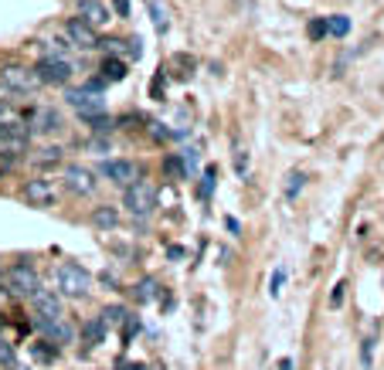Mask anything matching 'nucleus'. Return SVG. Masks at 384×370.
<instances>
[{"instance_id": "nucleus-10", "label": "nucleus", "mask_w": 384, "mask_h": 370, "mask_svg": "<svg viewBox=\"0 0 384 370\" xmlns=\"http://www.w3.org/2000/svg\"><path fill=\"white\" fill-rule=\"evenodd\" d=\"M65 187H68L72 194H92L95 190V173L89 167L68 163V167H65Z\"/></svg>"}, {"instance_id": "nucleus-6", "label": "nucleus", "mask_w": 384, "mask_h": 370, "mask_svg": "<svg viewBox=\"0 0 384 370\" xmlns=\"http://www.w3.org/2000/svg\"><path fill=\"white\" fill-rule=\"evenodd\" d=\"M65 99H68V106L75 109L82 119H85V116H95V112H102V109H106L102 92H92V89H85V85H82V89H68Z\"/></svg>"}, {"instance_id": "nucleus-17", "label": "nucleus", "mask_w": 384, "mask_h": 370, "mask_svg": "<svg viewBox=\"0 0 384 370\" xmlns=\"http://www.w3.org/2000/svg\"><path fill=\"white\" fill-rule=\"evenodd\" d=\"M31 163L34 167H41V170L58 167V163H62V150H58V146H45V150H38V153L31 156Z\"/></svg>"}, {"instance_id": "nucleus-30", "label": "nucleus", "mask_w": 384, "mask_h": 370, "mask_svg": "<svg viewBox=\"0 0 384 370\" xmlns=\"http://www.w3.org/2000/svg\"><path fill=\"white\" fill-rule=\"evenodd\" d=\"M150 11H154V24H156V31L164 34V31H167V17H164V11H160V4H150Z\"/></svg>"}, {"instance_id": "nucleus-32", "label": "nucleus", "mask_w": 384, "mask_h": 370, "mask_svg": "<svg viewBox=\"0 0 384 370\" xmlns=\"http://www.w3.org/2000/svg\"><path fill=\"white\" fill-rule=\"evenodd\" d=\"M282 282H286V268H276L272 272V295L282 293Z\"/></svg>"}, {"instance_id": "nucleus-25", "label": "nucleus", "mask_w": 384, "mask_h": 370, "mask_svg": "<svg viewBox=\"0 0 384 370\" xmlns=\"http://www.w3.org/2000/svg\"><path fill=\"white\" fill-rule=\"evenodd\" d=\"M154 295H156V282H154V278H143V282L137 285V299H139V303H150Z\"/></svg>"}, {"instance_id": "nucleus-16", "label": "nucleus", "mask_w": 384, "mask_h": 370, "mask_svg": "<svg viewBox=\"0 0 384 370\" xmlns=\"http://www.w3.org/2000/svg\"><path fill=\"white\" fill-rule=\"evenodd\" d=\"M106 330H109V326L102 323V316L89 320V323L82 326V343H85V347H99V343L106 339Z\"/></svg>"}, {"instance_id": "nucleus-2", "label": "nucleus", "mask_w": 384, "mask_h": 370, "mask_svg": "<svg viewBox=\"0 0 384 370\" xmlns=\"http://www.w3.org/2000/svg\"><path fill=\"white\" fill-rule=\"evenodd\" d=\"M123 204L133 217H146L156 207V187L150 180H133L123 190Z\"/></svg>"}, {"instance_id": "nucleus-3", "label": "nucleus", "mask_w": 384, "mask_h": 370, "mask_svg": "<svg viewBox=\"0 0 384 370\" xmlns=\"http://www.w3.org/2000/svg\"><path fill=\"white\" fill-rule=\"evenodd\" d=\"M4 285H7V293H14V295H34L41 289V278L34 272V265L14 262V265H7V272H4Z\"/></svg>"}, {"instance_id": "nucleus-19", "label": "nucleus", "mask_w": 384, "mask_h": 370, "mask_svg": "<svg viewBox=\"0 0 384 370\" xmlns=\"http://www.w3.org/2000/svg\"><path fill=\"white\" fill-rule=\"evenodd\" d=\"M102 78H106V82H123L126 62H119V58H106V62H102Z\"/></svg>"}, {"instance_id": "nucleus-22", "label": "nucleus", "mask_w": 384, "mask_h": 370, "mask_svg": "<svg viewBox=\"0 0 384 370\" xmlns=\"http://www.w3.org/2000/svg\"><path fill=\"white\" fill-rule=\"evenodd\" d=\"M303 187H306V173H303V170H292L289 177H286V197L292 201V197H296Z\"/></svg>"}, {"instance_id": "nucleus-18", "label": "nucleus", "mask_w": 384, "mask_h": 370, "mask_svg": "<svg viewBox=\"0 0 384 370\" xmlns=\"http://www.w3.org/2000/svg\"><path fill=\"white\" fill-rule=\"evenodd\" d=\"M92 224H95V228H102V232H109V228H116V224H119V211H116V207H95Z\"/></svg>"}, {"instance_id": "nucleus-15", "label": "nucleus", "mask_w": 384, "mask_h": 370, "mask_svg": "<svg viewBox=\"0 0 384 370\" xmlns=\"http://www.w3.org/2000/svg\"><path fill=\"white\" fill-rule=\"evenodd\" d=\"M38 326H41V333H45L48 339H58V343H72V337H75V330L65 323V316L62 320H41V316H38Z\"/></svg>"}, {"instance_id": "nucleus-12", "label": "nucleus", "mask_w": 384, "mask_h": 370, "mask_svg": "<svg viewBox=\"0 0 384 370\" xmlns=\"http://www.w3.org/2000/svg\"><path fill=\"white\" fill-rule=\"evenodd\" d=\"M24 201L34 204V207H48V204H55V184L45 180V177H34L24 184Z\"/></svg>"}, {"instance_id": "nucleus-4", "label": "nucleus", "mask_w": 384, "mask_h": 370, "mask_svg": "<svg viewBox=\"0 0 384 370\" xmlns=\"http://www.w3.org/2000/svg\"><path fill=\"white\" fill-rule=\"evenodd\" d=\"M34 72L41 78V85H68V78L75 75L72 62L65 55H45L41 62L34 65Z\"/></svg>"}, {"instance_id": "nucleus-9", "label": "nucleus", "mask_w": 384, "mask_h": 370, "mask_svg": "<svg viewBox=\"0 0 384 370\" xmlns=\"http://www.w3.org/2000/svg\"><path fill=\"white\" fill-rule=\"evenodd\" d=\"M99 173L106 177V180H112V184H133L137 180V163H129V160H106V163H99Z\"/></svg>"}, {"instance_id": "nucleus-34", "label": "nucleus", "mask_w": 384, "mask_h": 370, "mask_svg": "<svg viewBox=\"0 0 384 370\" xmlns=\"http://www.w3.org/2000/svg\"><path fill=\"white\" fill-rule=\"evenodd\" d=\"M154 95H156V99H164V75H156V82H154Z\"/></svg>"}, {"instance_id": "nucleus-33", "label": "nucleus", "mask_w": 384, "mask_h": 370, "mask_svg": "<svg viewBox=\"0 0 384 370\" xmlns=\"http://www.w3.org/2000/svg\"><path fill=\"white\" fill-rule=\"evenodd\" d=\"M245 170H248V153L238 150V173H245Z\"/></svg>"}, {"instance_id": "nucleus-1", "label": "nucleus", "mask_w": 384, "mask_h": 370, "mask_svg": "<svg viewBox=\"0 0 384 370\" xmlns=\"http://www.w3.org/2000/svg\"><path fill=\"white\" fill-rule=\"evenodd\" d=\"M55 278H58V293L62 295H85L92 289V272L82 268L78 262H62Z\"/></svg>"}, {"instance_id": "nucleus-8", "label": "nucleus", "mask_w": 384, "mask_h": 370, "mask_svg": "<svg viewBox=\"0 0 384 370\" xmlns=\"http://www.w3.org/2000/svg\"><path fill=\"white\" fill-rule=\"evenodd\" d=\"M65 34H68V41H72L75 48H82V51H92V48H99L95 28H92V24H85L82 17H72V21L65 24Z\"/></svg>"}, {"instance_id": "nucleus-5", "label": "nucleus", "mask_w": 384, "mask_h": 370, "mask_svg": "<svg viewBox=\"0 0 384 370\" xmlns=\"http://www.w3.org/2000/svg\"><path fill=\"white\" fill-rule=\"evenodd\" d=\"M0 82H4L7 89H14L17 95L41 89V78H38V72L28 68V65H0Z\"/></svg>"}, {"instance_id": "nucleus-31", "label": "nucleus", "mask_w": 384, "mask_h": 370, "mask_svg": "<svg viewBox=\"0 0 384 370\" xmlns=\"http://www.w3.org/2000/svg\"><path fill=\"white\" fill-rule=\"evenodd\" d=\"M215 173H218L215 167H208V180L201 184V197H211V190H215Z\"/></svg>"}, {"instance_id": "nucleus-36", "label": "nucleus", "mask_w": 384, "mask_h": 370, "mask_svg": "<svg viewBox=\"0 0 384 370\" xmlns=\"http://www.w3.org/2000/svg\"><path fill=\"white\" fill-rule=\"evenodd\" d=\"M279 370H292V360L286 357V360H279Z\"/></svg>"}, {"instance_id": "nucleus-26", "label": "nucleus", "mask_w": 384, "mask_h": 370, "mask_svg": "<svg viewBox=\"0 0 384 370\" xmlns=\"http://www.w3.org/2000/svg\"><path fill=\"white\" fill-rule=\"evenodd\" d=\"M174 68H181V72H174V75L191 78V75H194V58H187V55H177V58H174Z\"/></svg>"}, {"instance_id": "nucleus-7", "label": "nucleus", "mask_w": 384, "mask_h": 370, "mask_svg": "<svg viewBox=\"0 0 384 370\" xmlns=\"http://www.w3.org/2000/svg\"><path fill=\"white\" fill-rule=\"evenodd\" d=\"M28 143H31V129H28V123H21V119L0 123V150L17 153V150H24Z\"/></svg>"}, {"instance_id": "nucleus-14", "label": "nucleus", "mask_w": 384, "mask_h": 370, "mask_svg": "<svg viewBox=\"0 0 384 370\" xmlns=\"http://www.w3.org/2000/svg\"><path fill=\"white\" fill-rule=\"evenodd\" d=\"M55 129H62V116L55 112V109H34V116H31V133H55Z\"/></svg>"}, {"instance_id": "nucleus-21", "label": "nucleus", "mask_w": 384, "mask_h": 370, "mask_svg": "<svg viewBox=\"0 0 384 370\" xmlns=\"http://www.w3.org/2000/svg\"><path fill=\"white\" fill-rule=\"evenodd\" d=\"M164 170H167V177H174V180H181V177H187V163H184V156L170 153L167 160H164Z\"/></svg>"}, {"instance_id": "nucleus-35", "label": "nucleus", "mask_w": 384, "mask_h": 370, "mask_svg": "<svg viewBox=\"0 0 384 370\" xmlns=\"http://www.w3.org/2000/svg\"><path fill=\"white\" fill-rule=\"evenodd\" d=\"M116 14H129V0H116Z\"/></svg>"}, {"instance_id": "nucleus-11", "label": "nucleus", "mask_w": 384, "mask_h": 370, "mask_svg": "<svg viewBox=\"0 0 384 370\" xmlns=\"http://www.w3.org/2000/svg\"><path fill=\"white\" fill-rule=\"evenodd\" d=\"M34 309H38V316L41 320H62L65 309H62V299H58V293L55 289H38V293L31 295Z\"/></svg>"}, {"instance_id": "nucleus-13", "label": "nucleus", "mask_w": 384, "mask_h": 370, "mask_svg": "<svg viewBox=\"0 0 384 370\" xmlns=\"http://www.w3.org/2000/svg\"><path fill=\"white\" fill-rule=\"evenodd\" d=\"M78 17L92 28H106L109 24V7L99 0H78Z\"/></svg>"}, {"instance_id": "nucleus-23", "label": "nucleus", "mask_w": 384, "mask_h": 370, "mask_svg": "<svg viewBox=\"0 0 384 370\" xmlns=\"http://www.w3.org/2000/svg\"><path fill=\"white\" fill-rule=\"evenodd\" d=\"M126 316H129V312H126L123 306H109L106 312H102V323H106V326H119V323H126Z\"/></svg>"}, {"instance_id": "nucleus-28", "label": "nucleus", "mask_w": 384, "mask_h": 370, "mask_svg": "<svg viewBox=\"0 0 384 370\" xmlns=\"http://www.w3.org/2000/svg\"><path fill=\"white\" fill-rule=\"evenodd\" d=\"M0 364H4V367H11V364H14V347H11L4 337H0Z\"/></svg>"}, {"instance_id": "nucleus-37", "label": "nucleus", "mask_w": 384, "mask_h": 370, "mask_svg": "<svg viewBox=\"0 0 384 370\" xmlns=\"http://www.w3.org/2000/svg\"><path fill=\"white\" fill-rule=\"evenodd\" d=\"M119 370H146L143 364H126V367H119Z\"/></svg>"}, {"instance_id": "nucleus-29", "label": "nucleus", "mask_w": 384, "mask_h": 370, "mask_svg": "<svg viewBox=\"0 0 384 370\" xmlns=\"http://www.w3.org/2000/svg\"><path fill=\"white\" fill-rule=\"evenodd\" d=\"M343 299H347V282H337V285H334V293H330V306L337 309Z\"/></svg>"}, {"instance_id": "nucleus-20", "label": "nucleus", "mask_w": 384, "mask_h": 370, "mask_svg": "<svg viewBox=\"0 0 384 370\" xmlns=\"http://www.w3.org/2000/svg\"><path fill=\"white\" fill-rule=\"evenodd\" d=\"M326 34H334V38H343V34H351V17L330 14V17H326Z\"/></svg>"}, {"instance_id": "nucleus-24", "label": "nucleus", "mask_w": 384, "mask_h": 370, "mask_svg": "<svg viewBox=\"0 0 384 370\" xmlns=\"http://www.w3.org/2000/svg\"><path fill=\"white\" fill-rule=\"evenodd\" d=\"M370 364H374V337H364V343H361V367L370 370Z\"/></svg>"}, {"instance_id": "nucleus-27", "label": "nucleus", "mask_w": 384, "mask_h": 370, "mask_svg": "<svg viewBox=\"0 0 384 370\" xmlns=\"http://www.w3.org/2000/svg\"><path fill=\"white\" fill-rule=\"evenodd\" d=\"M306 34L313 38V41H323V38H326V17H320V21H313V24L306 28Z\"/></svg>"}]
</instances>
